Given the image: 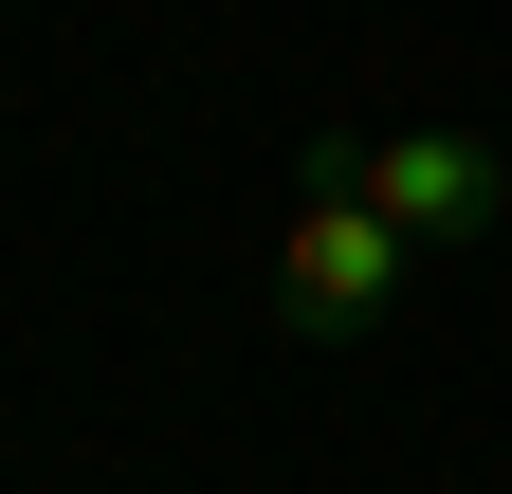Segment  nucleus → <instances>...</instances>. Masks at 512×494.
Instances as JSON below:
<instances>
[{
	"mask_svg": "<svg viewBox=\"0 0 512 494\" xmlns=\"http://www.w3.org/2000/svg\"><path fill=\"white\" fill-rule=\"evenodd\" d=\"M421 293V238L384 220V202H348V183H311V202L275 220V330L293 348H348V330H384Z\"/></svg>",
	"mask_w": 512,
	"mask_h": 494,
	"instance_id": "nucleus-1",
	"label": "nucleus"
},
{
	"mask_svg": "<svg viewBox=\"0 0 512 494\" xmlns=\"http://www.w3.org/2000/svg\"><path fill=\"white\" fill-rule=\"evenodd\" d=\"M311 183L384 202L421 257H439V238H494V220H512V147H476V129H348V147H311Z\"/></svg>",
	"mask_w": 512,
	"mask_h": 494,
	"instance_id": "nucleus-2",
	"label": "nucleus"
}]
</instances>
